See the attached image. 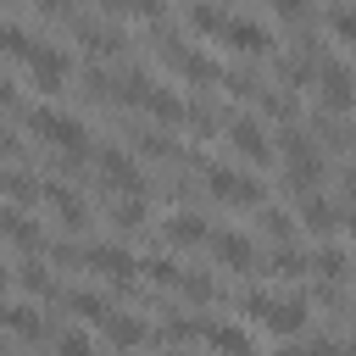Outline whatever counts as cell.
Wrapping results in <instances>:
<instances>
[{
	"label": "cell",
	"mask_w": 356,
	"mask_h": 356,
	"mask_svg": "<svg viewBox=\"0 0 356 356\" xmlns=\"http://www.w3.org/2000/svg\"><path fill=\"white\" fill-rule=\"evenodd\" d=\"M22 128L33 134L39 150H56V156H72V161H95V139H89V122L72 117V111H56V106H33L22 117Z\"/></svg>",
	"instance_id": "6da1fadb"
},
{
	"label": "cell",
	"mask_w": 356,
	"mask_h": 356,
	"mask_svg": "<svg viewBox=\"0 0 356 356\" xmlns=\"http://www.w3.org/2000/svg\"><path fill=\"white\" fill-rule=\"evenodd\" d=\"M156 61H161L172 78H184L189 89H211V83H222V72H228V67H217L211 56H200L184 33H172V28L156 33Z\"/></svg>",
	"instance_id": "7a4b0ae2"
},
{
	"label": "cell",
	"mask_w": 356,
	"mask_h": 356,
	"mask_svg": "<svg viewBox=\"0 0 356 356\" xmlns=\"http://www.w3.org/2000/svg\"><path fill=\"white\" fill-rule=\"evenodd\" d=\"M17 67L28 72V83H33L44 100H50V95H61V89L72 83V56H67L61 44H50V39H33V44H28V56H22Z\"/></svg>",
	"instance_id": "3957f363"
},
{
	"label": "cell",
	"mask_w": 356,
	"mask_h": 356,
	"mask_svg": "<svg viewBox=\"0 0 356 356\" xmlns=\"http://www.w3.org/2000/svg\"><path fill=\"white\" fill-rule=\"evenodd\" d=\"M222 145L245 161V167H267V161H278V139L267 134V117H256V111H239V117H228V134H222Z\"/></svg>",
	"instance_id": "277c9868"
},
{
	"label": "cell",
	"mask_w": 356,
	"mask_h": 356,
	"mask_svg": "<svg viewBox=\"0 0 356 356\" xmlns=\"http://www.w3.org/2000/svg\"><path fill=\"white\" fill-rule=\"evenodd\" d=\"M95 172L111 195H145V161L128 150V145H95Z\"/></svg>",
	"instance_id": "5b68a950"
},
{
	"label": "cell",
	"mask_w": 356,
	"mask_h": 356,
	"mask_svg": "<svg viewBox=\"0 0 356 356\" xmlns=\"http://www.w3.org/2000/svg\"><path fill=\"white\" fill-rule=\"evenodd\" d=\"M6 334H11V345L22 350V345H50L56 339V323L44 317V300H28V295H11L6 300Z\"/></svg>",
	"instance_id": "8992f818"
},
{
	"label": "cell",
	"mask_w": 356,
	"mask_h": 356,
	"mask_svg": "<svg viewBox=\"0 0 356 356\" xmlns=\"http://www.w3.org/2000/svg\"><path fill=\"white\" fill-rule=\"evenodd\" d=\"M206 195L211 200H222V206H239V211H256L261 206V184L250 178V172H239V167H206Z\"/></svg>",
	"instance_id": "52a82bcc"
},
{
	"label": "cell",
	"mask_w": 356,
	"mask_h": 356,
	"mask_svg": "<svg viewBox=\"0 0 356 356\" xmlns=\"http://www.w3.org/2000/svg\"><path fill=\"white\" fill-rule=\"evenodd\" d=\"M350 106H356V72H350L345 61H323V67H317V111L345 117Z\"/></svg>",
	"instance_id": "ba28073f"
},
{
	"label": "cell",
	"mask_w": 356,
	"mask_h": 356,
	"mask_svg": "<svg viewBox=\"0 0 356 356\" xmlns=\"http://www.w3.org/2000/svg\"><path fill=\"white\" fill-rule=\"evenodd\" d=\"M39 217H56L67 234H83V228H89L83 195H78L72 184H61V178H44V206H39Z\"/></svg>",
	"instance_id": "9c48e42d"
},
{
	"label": "cell",
	"mask_w": 356,
	"mask_h": 356,
	"mask_svg": "<svg viewBox=\"0 0 356 356\" xmlns=\"http://www.w3.org/2000/svg\"><path fill=\"white\" fill-rule=\"evenodd\" d=\"M306 323H312V295L300 289V295H273V306L261 312L256 328H267V334H278V339H295Z\"/></svg>",
	"instance_id": "30bf717a"
},
{
	"label": "cell",
	"mask_w": 356,
	"mask_h": 356,
	"mask_svg": "<svg viewBox=\"0 0 356 356\" xmlns=\"http://www.w3.org/2000/svg\"><path fill=\"white\" fill-rule=\"evenodd\" d=\"M72 44H78L83 56H95V61H117V56L128 50V33L111 28V22H83V17H72Z\"/></svg>",
	"instance_id": "8fae6325"
},
{
	"label": "cell",
	"mask_w": 356,
	"mask_h": 356,
	"mask_svg": "<svg viewBox=\"0 0 356 356\" xmlns=\"http://www.w3.org/2000/svg\"><path fill=\"white\" fill-rule=\"evenodd\" d=\"M206 245H211V261H217L222 273H256V267H261L256 239H250V234H239V228H222V234H211Z\"/></svg>",
	"instance_id": "7c38bea8"
},
{
	"label": "cell",
	"mask_w": 356,
	"mask_h": 356,
	"mask_svg": "<svg viewBox=\"0 0 356 356\" xmlns=\"http://www.w3.org/2000/svg\"><path fill=\"white\" fill-rule=\"evenodd\" d=\"M217 44H228L234 56H245V61H267L273 56V33L261 28V22H250V17H228V28H222V39Z\"/></svg>",
	"instance_id": "4fadbf2b"
},
{
	"label": "cell",
	"mask_w": 356,
	"mask_h": 356,
	"mask_svg": "<svg viewBox=\"0 0 356 356\" xmlns=\"http://www.w3.org/2000/svg\"><path fill=\"white\" fill-rule=\"evenodd\" d=\"M6 245H11V256H44V250H50L44 222H39L28 206H6Z\"/></svg>",
	"instance_id": "5bb4252c"
},
{
	"label": "cell",
	"mask_w": 356,
	"mask_h": 356,
	"mask_svg": "<svg viewBox=\"0 0 356 356\" xmlns=\"http://www.w3.org/2000/svg\"><path fill=\"white\" fill-rule=\"evenodd\" d=\"M139 111H145L150 122H161V128H184V122H189V100H184L172 83H150L145 100H139Z\"/></svg>",
	"instance_id": "9a60e30c"
},
{
	"label": "cell",
	"mask_w": 356,
	"mask_h": 356,
	"mask_svg": "<svg viewBox=\"0 0 356 356\" xmlns=\"http://www.w3.org/2000/svg\"><path fill=\"white\" fill-rule=\"evenodd\" d=\"M206 239H211V228H206L200 211H178V206H172V211L161 217V245H167V250H195V245H206Z\"/></svg>",
	"instance_id": "2e32d148"
},
{
	"label": "cell",
	"mask_w": 356,
	"mask_h": 356,
	"mask_svg": "<svg viewBox=\"0 0 356 356\" xmlns=\"http://www.w3.org/2000/svg\"><path fill=\"white\" fill-rule=\"evenodd\" d=\"M100 334H106V345H111V350H139V345H156V328H150L145 317H134V312H117V306H111V317L100 323Z\"/></svg>",
	"instance_id": "e0dca14e"
},
{
	"label": "cell",
	"mask_w": 356,
	"mask_h": 356,
	"mask_svg": "<svg viewBox=\"0 0 356 356\" xmlns=\"http://www.w3.org/2000/svg\"><path fill=\"white\" fill-rule=\"evenodd\" d=\"M295 222H300L312 239H328V234H334V222H339V211H334V200H328V195H317V189H312V195H300Z\"/></svg>",
	"instance_id": "ac0fdd59"
},
{
	"label": "cell",
	"mask_w": 356,
	"mask_h": 356,
	"mask_svg": "<svg viewBox=\"0 0 356 356\" xmlns=\"http://www.w3.org/2000/svg\"><path fill=\"white\" fill-rule=\"evenodd\" d=\"M200 339H206L217 356H256V345H250V334H245L239 323H211V317H200Z\"/></svg>",
	"instance_id": "d6986e66"
},
{
	"label": "cell",
	"mask_w": 356,
	"mask_h": 356,
	"mask_svg": "<svg viewBox=\"0 0 356 356\" xmlns=\"http://www.w3.org/2000/svg\"><path fill=\"white\" fill-rule=\"evenodd\" d=\"M267 278H312V250H295V245H273L267 261L256 267Z\"/></svg>",
	"instance_id": "ffe728a7"
},
{
	"label": "cell",
	"mask_w": 356,
	"mask_h": 356,
	"mask_svg": "<svg viewBox=\"0 0 356 356\" xmlns=\"http://www.w3.org/2000/svg\"><path fill=\"white\" fill-rule=\"evenodd\" d=\"M6 206L39 211V206H44V178H33L28 167H6Z\"/></svg>",
	"instance_id": "44dd1931"
},
{
	"label": "cell",
	"mask_w": 356,
	"mask_h": 356,
	"mask_svg": "<svg viewBox=\"0 0 356 356\" xmlns=\"http://www.w3.org/2000/svg\"><path fill=\"white\" fill-rule=\"evenodd\" d=\"M184 28H189V33H200V39H222L228 11H222L217 0H189V6H184Z\"/></svg>",
	"instance_id": "7402d4cb"
},
{
	"label": "cell",
	"mask_w": 356,
	"mask_h": 356,
	"mask_svg": "<svg viewBox=\"0 0 356 356\" xmlns=\"http://www.w3.org/2000/svg\"><path fill=\"white\" fill-rule=\"evenodd\" d=\"M100 11H106L111 22H150V28H161L167 0H100Z\"/></svg>",
	"instance_id": "603a6c76"
},
{
	"label": "cell",
	"mask_w": 356,
	"mask_h": 356,
	"mask_svg": "<svg viewBox=\"0 0 356 356\" xmlns=\"http://www.w3.org/2000/svg\"><path fill=\"white\" fill-rule=\"evenodd\" d=\"M350 267H356V256L339 250V245H317L312 250V278H323V284H345Z\"/></svg>",
	"instance_id": "cb8c5ba5"
},
{
	"label": "cell",
	"mask_w": 356,
	"mask_h": 356,
	"mask_svg": "<svg viewBox=\"0 0 356 356\" xmlns=\"http://www.w3.org/2000/svg\"><path fill=\"white\" fill-rule=\"evenodd\" d=\"M61 306H67V317H78V323H95V328L111 317V300H106L100 289H67V295H61Z\"/></svg>",
	"instance_id": "d4e9b609"
},
{
	"label": "cell",
	"mask_w": 356,
	"mask_h": 356,
	"mask_svg": "<svg viewBox=\"0 0 356 356\" xmlns=\"http://www.w3.org/2000/svg\"><path fill=\"white\" fill-rule=\"evenodd\" d=\"M106 222H111L117 234H139V228L150 222V206H145V195H117V200H111V211H106Z\"/></svg>",
	"instance_id": "484cf974"
},
{
	"label": "cell",
	"mask_w": 356,
	"mask_h": 356,
	"mask_svg": "<svg viewBox=\"0 0 356 356\" xmlns=\"http://www.w3.org/2000/svg\"><path fill=\"white\" fill-rule=\"evenodd\" d=\"M139 278H150L156 289H178L184 267H178V256H172V250H156V256H139Z\"/></svg>",
	"instance_id": "4316f807"
},
{
	"label": "cell",
	"mask_w": 356,
	"mask_h": 356,
	"mask_svg": "<svg viewBox=\"0 0 356 356\" xmlns=\"http://www.w3.org/2000/svg\"><path fill=\"white\" fill-rule=\"evenodd\" d=\"M256 228H261L273 245H295V217L278 211V206H256Z\"/></svg>",
	"instance_id": "83f0119b"
},
{
	"label": "cell",
	"mask_w": 356,
	"mask_h": 356,
	"mask_svg": "<svg viewBox=\"0 0 356 356\" xmlns=\"http://www.w3.org/2000/svg\"><path fill=\"white\" fill-rule=\"evenodd\" d=\"M178 295H184L189 306H211V300H217V278H211V273H200V267H184Z\"/></svg>",
	"instance_id": "f1b7e54d"
},
{
	"label": "cell",
	"mask_w": 356,
	"mask_h": 356,
	"mask_svg": "<svg viewBox=\"0 0 356 356\" xmlns=\"http://www.w3.org/2000/svg\"><path fill=\"white\" fill-rule=\"evenodd\" d=\"M323 28L345 44V50H356V6H345V0H334L328 11H323Z\"/></svg>",
	"instance_id": "f546056e"
},
{
	"label": "cell",
	"mask_w": 356,
	"mask_h": 356,
	"mask_svg": "<svg viewBox=\"0 0 356 356\" xmlns=\"http://www.w3.org/2000/svg\"><path fill=\"white\" fill-rule=\"evenodd\" d=\"M50 356H100V345H95L83 328H61V334L50 339Z\"/></svg>",
	"instance_id": "4dcf8cb0"
},
{
	"label": "cell",
	"mask_w": 356,
	"mask_h": 356,
	"mask_svg": "<svg viewBox=\"0 0 356 356\" xmlns=\"http://www.w3.org/2000/svg\"><path fill=\"white\" fill-rule=\"evenodd\" d=\"M273 17L289 22V28H306L312 22V0H273Z\"/></svg>",
	"instance_id": "1f68e13d"
},
{
	"label": "cell",
	"mask_w": 356,
	"mask_h": 356,
	"mask_svg": "<svg viewBox=\"0 0 356 356\" xmlns=\"http://www.w3.org/2000/svg\"><path fill=\"white\" fill-rule=\"evenodd\" d=\"M278 356H339V345H334V339H300V345L289 339Z\"/></svg>",
	"instance_id": "d6a6232c"
},
{
	"label": "cell",
	"mask_w": 356,
	"mask_h": 356,
	"mask_svg": "<svg viewBox=\"0 0 356 356\" xmlns=\"http://www.w3.org/2000/svg\"><path fill=\"white\" fill-rule=\"evenodd\" d=\"M6 161H11V167L28 161V139H22V128H6Z\"/></svg>",
	"instance_id": "836d02e7"
},
{
	"label": "cell",
	"mask_w": 356,
	"mask_h": 356,
	"mask_svg": "<svg viewBox=\"0 0 356 356\" xmlns=\"http://www.w3.org/2000/svg\"><path fill=\"white\" fill-rule=\"evenodd\" d=\"M72 6H89V0H33L39 17H56V11H72Z\"/></svg>",
	"instance_id": "e575fe53"
},
{
	"label": "cell",
	"mask_w": 356,
	"mask_h": 356,
	"mask_svg": "<svg viewBox=\"0 0 356 356\" xmlns=\"http://www.w3.org/2000/svg\"><path fill=\"white\" fill-rule=\"evenodd\" d=\"M339 189H345V200L356 206V161H350V167H339Z\"/></svg>",
	"instance_id": "d590c367"
},
{
	"label": "cell",
	"mask_w": 356,
	"mask_h": 356,
	"mask_svg": "<svg viewBox=\"0 0 356 356\" xmlns=\"http://www.w3.org/2000/svg\"><path fill=\"white\" fill-rule=\"evenodd\" d=\"M345 228H350V234H356V206H350V211H345Z\"/></svg>",
	"instance_id": "8d00e7d4"
},
{
	"label": "cell",
	"mask_w": 356,
	"mask_h": 356,
	"mask_svg": "<svg viewBox=\"0 0 356 356\" xmlns=\"http://www.w3.org/2000/svg\"><path fill=\"white\" fill-rule=\"evenodd\" d=\"M339 356H356V345H339Z\"/></svg>",
	"instance_id": "74e56055"
},
{
	"label": "cell",
	"mask_w": 356,
	"mask_h": 356,
	"mask_svg": "<svg viewBox=\"0 0 356 356\" xmlns=\"http://www.w3.org/2000/svg\"><path fill=\"white\" fill-rule=\"evenodd\" d=\"M6 6H11V11H17V6H22V0H6Z\"/></svg>",
	"instance_id": "f35d334b"
},
{
	"label": "cell",
	"mask_w": 356,
	"mask_h": 356,
	"mask_svg": "<svg viewBox=\"0 0 356 356\" xmlns=\"http://www.w3.org/2000/svg\"><path fill=\"white\" fill-rule=\"evenodd\" d=\"M11 356H22V350H17V345H11Z\"/></svg>",
	"instance_id": "ab89813d"
}]
</instances>
